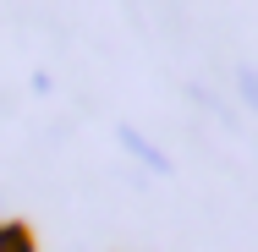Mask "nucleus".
<instances>
[{"label":"nucleus","instance_id":"1","mask_svg":"<svg viewBox=\"0 0 258 252\" xmlns=\"http://www.w3.org/2000/svg\"><path fill=\"white\" fill-rule=\"evenodd\" d=\"M121 143H126V148H132V153H138V159H143L149 170H170V159H165V153H154V143H149V137H138L132 126L121 132Z\"/></svg>","mask_w":258,"mask_h":252},{"label":"nucleus","instance_id":"2","mask_svg":"<svg viewBox=\"0 0 258 252\" xmlns=\"http://www.w3.org/2000/svg\"><path fill=\"white\" fill-rule=\"evenodd\" d=\"M0 252H33V236L22 225H0Z\"/></svg>","mask_w":258,"mask_h":252},{"label":"nucleus","instance_id":"3","mask_svg":"<svg viewBox=\"0 0 258 252\" xmlns=\"http://www.w3.org/2000/svg\"><path fill=\"white\" fill-rule=\"evenodd\" d=\"M236 88H242L247 110H258V71H253V66H242V71H236Z\"/></svg>","mask_w":258,"mask_h":252}]
</instances>
